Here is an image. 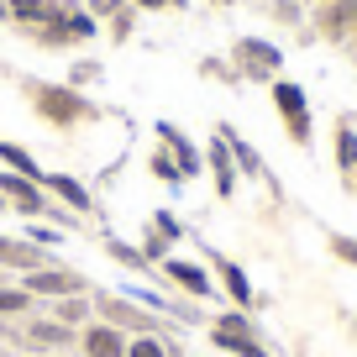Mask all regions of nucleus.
Masks as SVG:
<instances>
[{
	"label": "nucleus",
	"instance_id": "20",
	"mask_svg": "<svg viewBox=\"0 0 357 357\" xmlns=\"http://www.w3.org/2000/svg\"><path fill=\"white\" fill-rule=\"evenodd\" d=\"M137 6H153V11H158V6H174V0H137Z\"/></svg>",
	"mask_w": 357,
	"mask_h": 357
},
{
	"label": "nucleus",
	"instance_id": "5",
	"mask_svg": "<svg viewBox=\"0 0 357 357\" xmlns=\"http://www.w3.org/2000/svg\"><path fill=\"white\" fill-rule=\"evenodd\" d=\"M84 352L89 357H121V336H116L111 326H95V331L84 336Z\"/></svg>",
	"mask_w": 357,
	"mask_h": 357
},
{
	"label": "nucleus",
	"instance_id": "3",
	"mask_svg": "<svg viewBox=\"0 0 357 357\" xmlns=\"http://www.w3.org/2000/svg\"><path fill=\"white\" fill-rule=\"evenodd\" d=\"M215 342L226 347V352H242V357H263L252 347V336H247V326L236 321V315H226V321H215Z\"/></svg>",
	"mask_w": 357,
	"mask_h": 357
},
{
	"label": "nucleus",
	"instance_id": "9",
	"mask_svg": "<svg viewBox=\"0 0 357 357\" xmlns=\"http://www.w3.org/2000/svg\"><path fill=\"white\" fill-rule=\"evenodd\" d=\"M0 263H16V268H37V247H22V242H6V236H0Z\"/></svg>",
	"mask_w": 357,
	"mask_h": 357
},
{
	"label": "nucleus",
	"instance_id": "2",
	"mask_svg": "<svg viewBox=\"0 0 357 357\" xmlns=\"http://www.w3.org/2000/svg\"><path fill=\"white\" fill-rule=\"evenodd\" d=\"M273 105L289 116V137H294V142H310V111H305L300 84H279V89H273Z\"/></svg>",
	"mask_w": 357,
	"mask_h": 357
},
{
	"label": "nucleus",
	"instance_id": "4",
	"mask_svg": "<svg viewBox=\"0 0 357 357\" xmlns=\"http://www.w3.org/2000/svg\"><path fill=\"white\" fill-rule=\"evenodd\" d=\"M0 190H11V195H16V205H22L26 215H37V211H43V195H37V184H26V178L0 174Z\"/></svg>",
	"mask_w": 357,
	"mask_h": 357
},
{
	"label": "nucleus",
	"instance_id": "13",
	"mask_svg": "<svg viewBox=\"0 0 357 357\" xmlns=\"http://www.w3.org/2000/svg\"><path fill=\"white\" fill-rule=\"evenodd\" d=\"M0 158H6L11 168H22V174H37V163H32V158L22 153V147H11V142H0Z\"/></svg>",
	"mask_w": 357,
	"mask_h": 357
},
{
	"label": "nucleus",
	"instance_id": "6",
	"mask_svg": "<svg viewBox=\"0 0 357 357\" xmlns=\"http://www.w3.org/2000/svg\"><path fill=\"white\" fill-rule=\"evenodd\" d=\"M26 289H37V294H74L79 279H74V273H32Z\"/></svg>",
	"mask_w": 357,
	"mask_h": 357
},
{
	"label": "nucleus",
	"instance_id": "16",
	"mask_svg": "<svg viewBox=\"0 0 357 357\" xmlns=\"http://www.w3.org/2000/svg\"><path fill=\"white\" fill-rule=\"evenodd\" d=\"M11 6H16V16H32V22L47 16V0H11Z\"/></svg>",
	"mask_w": 357,
	"mask_h": 357
},
{
	"label": "nucleus",
	"instance_id": "15",
	"mask_svg": "<svg viewBox=\"0 0 357 357\" xmlns=\"http://www.w3.org/2000/svg\"><path fill=\"white\" fill-rule=\"evenodd\" d=\"M63 326H32V342H43V347H53V342H63Z\"/></svg>",
	"mask_w": 357,
	"mask_h": 357
},
{
	"label": "nucleus",
	"instance_id": "18",
	"mask_svg": "<svg viewBox=\"0 0 357 357\" xmlns=\"http://www.w3.org/2000/svg\"><path fill=\"white\" fill-rule=\"evenodd\" d=\"M132 357H163V347H158V342H147V336H142V342L132 347Z\"/></svg>",
	"mask_w": 357,
	"mask_h": 357
},
{
	"label": "nucleus",
	"instance_id": "11",
	"mask_svg": "<svg viewBox=\"0 0 357 357\" xmlns=\"http://www.w3.org/2000/svg\"><path fill=\"white\" fill-rule=\"evenodd\" d=\"M47 184H53V190H58V195H63V200H68V205H79V211H84V205H89V195H84V190H79L74 178H63V174H53V178H47Z\"/></svg>",
	"mask_w": 357,
	"mask_h": 357
},
{
	"label": "nucleus",
	"instance_id": "7",
	"mask_svg": "<svg viewBox=\"0 0 357 357\" xmlns=\"http://www.w3.org/2000/svg\"><path fill=\"white\" fill-rule=\"evenodd\" d=\"M168 273H174V279L184 284V289H190V294H200V300H205V294H211V279H205V273H200V268H195V263H168Z\"/></svg>",
	"mask_w": 357,
	"mask_h": 357
},
{
	"label": "nucleus",
	"instance_id": "10",
	"mask_svg": "<svg viewBox=\"0 0 357 357\" xmlns=\"http://www.w3.org/2000/svg\"><path fill=\"white\" fill-rule=\"evenodd\" d=\"M336 163L357 168V132H352V126H342V137H336Z\"/></svg>",
	"mask_w": 357,
	"mask_h": 357
},
{
	"label": "nucleus",
	"instance_id": "19",
	"mask_svg": "<svg viewBox=\"0 0 357 357\" xmlns=\"http://www.w3.org/2000/svg\"><path fill=\"white\" fill-rule=\"evenodd\" d=\"M331 247H336V252H342V257H347V263H357V242H347V236H336V242H331Z\"/></svg>",
	"mask_w": 357,
	"mask_h": 357
},
{
	"label": "nucleus",
	"instance_id": "12",
	"mask_svg": "<svg viewBox=\"0 0 357 357\" xmlns=\"http://www.w3.org/2000/svg\"><path fill=\"white\" fill-rule=\"evenodd\" d=\"M221 273H226V289H231V300H242V305H247V294H252V289H247V279H242V268H231V263H226Z\"/></svg>",
	"mask_w": 357,
	"mask_h": 357
},
{
	"label": "nucleus",
	"instance_id": "14",
	"mask_svg": "<svg viewBox=\"0 0 357 357\" xmlns=\"http://www.w3.org/2000/svg\"><path fill=\"white\" fill-rule=\"evenodd\" d=\"M215 190L221 195H231V163H226V153L215 147Z\"/></svg>",
	"mask_w": 357,
	"mask_h": 357
},
{
	"label": "nucleus",
	"instance_id": "17",
	"mask_svg": "<svg viewBox=\"0 0 357 357\" xmlns=\"http://www.w3.org/2000/svg\"><path fill=\"white\" fill-rule=\"evenodd\" d=\"M22 305H26V294H16V289H0V315L22 310Z\"/></svg>",
	"mask_w": 357,
	"mask_h": 357
},
{
	"label": "nucleus",
	"instance_id": "1",
	"mask_svg": "<svg viewBox=\"0 0 357 357\" xmlns=\"http://www.w3.org/2000/svg\"><path fill=\"white\" fill-rule=\"evenodd\" d=\"M37 111L47 121H79L84 116V100H79L74 89H58V84H37Z\"/></svg>",
	"mask_w": 357,
	"mask_h": 357
},
{
	"label": "nucleus",
	"instance_id": "8",
	"mask_svg": "<svg viewBox=\"0 0 357 357\" xmlns=\"http://www.w3.org/2000/svg\"><path fill=\"white\" fill-rule=\"evenodd\" d=\"M242 63L252 68V74H268V68L279 63V53H273L268 43H242Z\"/></svg>",
	"mask_w": 357,
	"mask_h": 357
}]
</instances>
